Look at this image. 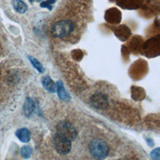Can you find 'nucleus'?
I'll use <instances>...</instances> for the list:
<instances>
[{
    "instance_id": "nucleus-1",
    "label": "nucleus",
    "mask_w": 160,
    "mask_h": 160,
    "mask_svg": "<svg viewBox=\"0 0 160 160\" xmlns=\"http://www.w3.org/2000/svg\"><path fill=\"white\" fill-rule=\"evenodd\" d=\"M74 29V24L69 19H61L53 24L51 27L52 36L58 39L69 36Z\"/></svg>"
},
{
    "instance_id": "nucleus-2",
    "label": "nucleus",
    "mask_w": 160,
    "mask_h": 160,
    "mask_svg": "<svg viewBox=\"0 0 160 160\" xmlns=\"http://www.w3.org/2000/svg\"><path fill=\"white\" fill-rule=\"evenodd\" d=\"M89 150L94 158L98 160H102L108 156L109 147L107 143L102 139H94L89 142Z\"/></svg>"
},
{
    "instance_id": "nucleus-3",
    "label": "nucleus",
    "mask_w": 160,
    "mask_h": 160,
    "mask_svg": "<svg viewBox=\"0 0 160 160\" xmlns=\"http://www.w3.org/2000/svg\"><path fill=\"white\" fill-rule=\"evenodd\" d=\"M57 134H59L70 141L76 139L78 132L76 128L70 122L67 121H61L56 126Z\"/></svg>"
},
{
    "instance_id": "nucleus-4",
    "label": "nucleus",
    "mask_w": 160,
    "mask_h": 160,
    "mask_svg": "<svg viewBox=\"0 0 160 160\" xmlns=\"http://www.w3.org/2000/svg\"><path fill=\"white\" fill-rule=\"evenodd\" d=\"M53 144L56 151L61 154H67L71 149V141L57 133L54 136Z\"/></svg>"
},
{
    "instance_id": "nucleus-5",
    "label": "nucleus",
    "mask_w": 160,
    "mask_h": 160,
    "mask_svg": "<svg viewBox=\"0 0 160 160\" xmlns=\"http://www.w3.org/2000/svg\"><path fill=\"white\" fill-rule=\"evenodd\" d=\"M91 104L98 109H105L109 104L108 97L102 92H96L90 98Z\"/></svg>"
},
{
    "instance_id": "nucleus-6",
    "label": "nucleus",
    "mask_w": 160,
    "mask_h": 160,
    "mask_svg": "<svg viewBox=\"0 0 160 160\" xmlns=\"http://www.w3.org/2000/svg\"><path fill=\"white\" fill-rule=\"evenodd\" d=\"M56 91L59 98L63 101H69L71 99V96L68 92L66 90L63 82L59 80L56 82Z\"/></svg>"
},
{
    "instance_id": "nucleus-7",
    "label": "nucleus",
    "mask_w": 160,
    "mask_h": 160,
    "mask_svg": "<svg viewBox=\"0 0 160 160\" xmlns=\"http://www.w3.org/2000/svg\"><path fill=\"white\" fill-rule=\"evenodd\" d=\"M41 83L44 89L48 92L54 93L56 91V83L53 81L50 76H45L42 77Z\"/></svg>"
},
{
    "instance_id": "nucleus-8",
    "label": "nucleus",
    "mask_w": 160,
    "mask_h": 160,
    "mask_svg": "<svg viewBox=\"0 0 160 160\" xmlns=\"http://www.w3.org/2000/svg\"><path fill=\"white\" fill-rule=\"evenodd\" d=\"M35 109V104L33 99L29 97L26 98L23 106L22 111L26 117H30Z\"/></svg>"
},
{
    "instance_id": "nucleus-9",
    "label": "nucleus",
    "mask_w": 160,
    "mask_h": 160,
    "mask_svg": "<svg viewBox=\"0 0 160 160\" xmlns=\"http://www.w3.org/2000/svg\"><path fill=\"white\" fill-rule=\"evenodd\" d=\"M15 134L18 139L22 142H28L31 139V133L28 129L26 128H20L16 130Z\"/></svg>"
},
{
    "instance_id": "nucleus-10",
    "label": "nucleus",
    "mask_w": 160,
    "mask_h": 160,
    "mask_svg": "<svg viewBox=\"0 0 160 160\" xmlns=\"http://www.w3.org/2000/svg\"><path fill=\"white\" fill-rule=\"evenodd\" d=\"M12 6L14 10L20 14H23L28 10L27 4L22 0H13Z\"/></svg>"
},
{
    "instance_id": "nucleus-11",
    "label": "nucleus",
    "mask_w": 160,
    "mask_h": 160,
    "mask_svg": "<svg viewBox=\"0 0 160 160\" xmlns=\"http://www.w3.org/2000/svg\"><path fill=\"white\" fill-rule=\"evenodd\" d=\"M28 59L30 61V62L31 63V64L32 65V66L40 73H43L44 71V68L42 66V64L35 58L31 56H29Z\"/></svg>"
},
{
    "instance_id": "nucleus-12",
    "label": "nucleus",
    "mask_w": 160,
    "mask_h": 160,
    "mask_svg": "<svg viewBox=\"0 0 160 160\" xmlns=\"http://www.w3.org/2000/svg\"><path fill=\"white\" fill-rule=\"evenodd\" d=\"M32 153V149L29 146H24L21 148L20 154L24 159H28Z\"/></svg>"
},
{
    "instance_id": "nucleus-13",
    "label": "nucleus",
    "mask_w": 160,
    "mask_h": 160,
    "mask_svg": "<svg viewBox=\"0 0 160 160\" xmlns=\"http://www.w3.org/2000/svg\"><path fill=\"white\" fill-rule=\"evenodd\" d=\"M56 2V0H46L42 1L40 3V6L43 8H47L49 11H51L52 8V4H54Z\"/></svg>"
},
{
    "instance_id": "nucleus-14",
    "label": "nucleus",
    "mask_w": 160,
    "mask_h": 160,
    "mask_svg": "<svg viewBox=\"0 0 160 160\" xmlns=\"http://www.w3.org/2000/svg\"><path fill=\"white\" fill-rule=\"evenodd\" d=\"M150 156L153 160H160L159 158V148H155L153 149L151 153H150Z\"/></svg>"
},
{
    "instance_id": "nucleus-15",
    "label": "nucleus",
    "mask_w": 160,
    "mask_h": 160,
    "mask_svg": "<svg viewBox=\"0 0 160 160\" xmlns=\"http://www.w3.org/2000/svg\"><path fill=\"white\" fill-rule=\"evenodd\" d=\"M33 1H34V0H29V1H30V2H32Z\"/></svg>"
},
{
    "instance_id": "nucleus-16",
    "label": "nucleus",
    "mask_w": 160,
    "mask_h": 160,
    "mask_svg": "<svg viewBox=\"0 0 160 160\" xmlns=\"http://www.w3.org/2000/svg\"><path fill=\"white\" fill-rule=\"evenodd\" d=\"M42 1V0H37V1H38V2H39V1Z\"/></svg>"
}]
</instances>
